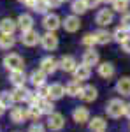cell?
<instances>
[{
    "mask_svg": "<svg viewBox=\"0 0 130 132\" xmlns=\"http://www.w3.org/2000/svg\"><path fill=\"white\" fill-rule=\"evenodd\" d=\"M106 111H107V114L111 118H120L121 114H125V104L120 99H112V101L107 102Z\"/></svg>",
    "mask_w": 130,
    "mask_h": 132,
    "instance_id": "cell-1",
    "label": "cell"
},
{
    "mask_svg": "<svg viewBox=\"0 0 130 132\" xmlns=\"http://www.w3.org/2000/svg\"><path fill=\"white\" fill-rule=\"evenodd\" d=\"M21 42H23L25 46H28V48L37 46V44L40 42L39 32H35L33 28H32V30H27V32H21Z\"/></svg>",
    "mask_w": 130,
    "mask_h": 132,
    "instance_id": "cell-2",
    "label": "cell"
},
{
    "mask_svg": "<svg viewBox=\"0 0 130 132\" xmlns=\"http://www.w3.org/2000/svg\"><path fill=\"white\" fill-rule=\"evenodd\" d=\"M40 44L46 51H55L58 48V37L55 35V32H48L46 35L40 37Z\"/></svg>",
    "mask_w": 130,
    "mask_h": 132,
    "instance_id": "cell-3",
    "label": "cell"
},
{
    "mask_svg": "<svg viewBox=\"0 0 130 132\" xmlns=\"http://www.w3.org/2000/svg\"><path fill=\"white\" fill-rule=\"evenodd\" d=\"M4 65L9 69V71H16V69H23V58L16 53H11L4 58Z\"/></svg>",
    "mask_w": 130,
    "mask_h": 132,
    "instance_id": "cell-4",
    "label": "cell"
},
{
    "mask_svg": "<svg viewBox=\"0 0 130 132\" xmlns=\"http://www.w3.org/2000/svg\"><path fill=\"white\" fill-rule=\"evenodd\" d=\"M63 125H65L63 114H60V113H51V114H48V127H49L51 130H62Z\"/></svg>",
    "mask_w": 130,
    "mask_h": 132,
    "instance_id": "cell-5",
    "label": "cell"
},
{
    "mask_svg": "<svg viewBox=\"0 0 130 132\" xmlns=\"http://www.w3.org/2000/svg\"><path fill=\"white\" fill-rule=\"evenodd\" d=\"M60 25H62L60 18H58L56 14H46V16H44V20H42V27H44L48 32H55Z\"/></svg>",
    "mask_w": 130,
    "mask_h": 132,
    "instance_id": "cell-6",
    "label": "cell"
},
{
    "mask_svg": "<svg viewBox=\"0 0 130 132\" xmlns=\"http://www.w3.org/2000/svg\"><path fill=\"white\" fill-rule=\"evenodd\" d=\"M112 11L111 9H100L99 12H97V18H95V21H97V25H100V27H107V25H111L112 23Z\"/></svg>",
    "mask_w": 130,
    "mask_h": 132,
    "instance_id": "cell-7",
    "label": "cell"
},
{
    "mask_svg": "<svg viewBox=\"0 0 130 132\" xmlns=\"http://www.w3.org/2000/svg\"><path fill=\"white\" fill-rule=\"evenodd\" d=\"M56 69H58V62L55 60L53 56H46V58L40 60V71L42 72L53 74V72H56Z\"/></svg>",
    "mask_w": 130,
    "mask_h": 132,
    "instance_id": "cell-8",
    "label": "cell"
},
{
    "mask_svg": "<svg viewBox=\"0 0 130 132\" xmlns=\"http://www.w3.org/2000/svg\"><path fill=\"white\" fill-rule=\"evenodd\" d=\"M65 95V88L62 86L60 83H55V85H51V86H48V99H51V101H58V99H62Z\"/></svg>",
    "mask_w": 130,
    "mask_h": 132,
    "instance_id": "cell-9",
    "label": "cell"
},
{
    "mask_svg": "<svg viewBox=\"0 0 130 132\" xmlns=\"http://www.w3.org/2000/svg\"><path fill=\"white\" fill-rule=\"evenodd\" d=\"M63 28L67 32H77L81 28V21L79 18L76 16V14H72V16H67L65 20H63Z\"/></svg>",
    "mask_w": 130,
    "mask_h": 132,
    "instance_id": "cell-10",
    "label": "cell"
},
{
    "mask_svg": "<svg viewBox=\"0 0 130 132\" xmlns=\"http://www.w3.org/2000/svg\"><path fill=\"white\" fill-rule=\"evenodd\" d=\"M72 118H74L76 123H84L90 120V111L86 108H83V106H77L74 109V113H72Z\"/></svg>",
    "mask_w": 130,
    "mask_h": 132,
    "instance_id": "cell-11",
    "label": "cell"
},
{
    "mask_svg": "<svg viewBox=\"0 0 130 132\" xmlns=\"http://www.w3.org/2000/svg\"><path fill=\"white\" fill-rule=\"evenodd\" d=\"M11 83L14 85V86H23L25 81H27V74L23 69H16V71H11V76H9Z\"/></svg>",
    "mask_w": 130,
    "mask_h": 132,
    "instance_id": "cell-12",
    "label": "cell"
},
{
    "mask_svg": "<svg viewBox=\"0 0 130 132\" xmlns=\"http://www.w3.org/2000/svg\"><path fill=\"white\" fill-rule=\"evenodd\" d=\"M58 67H60L63 72H74V69L77 67V63H76V58H74V56H63V58L58 62Z\"/></svg>",
    "mask_w": 130,
    "mask_h": 132,
    "instance_id": "cell-13",
    "label": "cell"
},
{
    "mask_svg": "<svg viewBox=\"0 0 130 132\" xmlns=\"http://www.w3.org/2000/svg\"><path fill=\"white\" fill-rule=\"evenodd\" d=\"M97 88L95 86H91V85H88V86H83V90H81V99L84 102H93L95 99H97Z\"/></svg>",
    "mask_w": 130,
    "mask_h": 132,
    "instance_id": "cell-14",
    "label": "cell"
},
{
    "mask_svg": "<svg viewBox=\"0 0 130 132\" xmlns=\"http://www.w3.org/2000/svg\"><path fill=\"white\" fill-rule=\"evenodd\" d=\"M46 76H48V74H46V72H42L39 69V71H33V72H32L28 79H30V83L35 86V88H39V86H44V83H46Z\"/></svg>",
    "mask_w": 130,
    "mask_h": 132,
    "instance_id": "cell-15",
    "label": "cell"
},
{
    "mask_svg": "<svg viewBox=\"0 0 130 132\" xmlns=\"http://www.w3.org/2000/svg\"><path fill=\"white\" fill-rule=\"evenodd\" d=\"M83 63L88 65V67L97 65V63H99V53L93 50V48H90L88 51H84V55H83Z\"/></svg>",
    "mask_w": 130,
    "mask_h": 132,
    "instance_id": "cell-16",
    "label": "cell"
},
{
    "mask_svg": "<svg viewBox=\"0 0 130 132\" xmlns=\"http://www.w3.org/2000/svg\"><path fill=\"white\" fill-rule=\"evenodd\" d=\"M90 74H91L90 67L84 65V63H81V65H77V67L74 69V78H76L77 81H84V79H88Z\"/></svg>",
    "mask_w": 130,
    "mask_h": 132,
    "instance_id": "cell-17",
    "label": "cell"
},
{
    "mask_svg": "<svg viewBox=\"0 0 130 132\" xmlns=\"http://www.w3.org/2000/svg\"><path fill=\"white\" fill-rule=\"evenodd\" d=\"M18 27L21 28V32H27V30H32V27H33V18H32L30 14H20V18H18Z\"/></svg>",
    "mask_w": 130,
    "mask_h": 132,
    "instance_id": "cell-18",
    "label": "cell"
},
{
    "mask_svg": "<svg viewBox=\"0 0 130 132\" xmlns=\"http://www.w3.org/2000/svg\"><path fill=\"white\" fill-rule=\"evenodd\" d=\"M28 118V113L25 111L23 108H12L11 109V120L14 123H23Z\"/></svg>",
    "mask_w": 130,
    "mask_h": 132,
    "instance_id": "cell-19",
    "label": "cell"
},
{
    "mask_svg": "<svg viewBox=\"0 0 130 132\" xmlns=\"http://www.w3.org/2000/svg\"><path fill=\"white\" fill-rule=\"evenodd\" d=\"M16 27H18V23H16L14 20L4 18V20L0 21V34H14Z\"/></svg>",
    "mask_w": 130,
    "mask_h": 132,
    "instance_id": "cell-20",
    "label": "cell"
},
{
    "mask_svg": "<svg viewBox=\"0 0 130 132\" xmlns=\"http://www.w3.org/2000/svg\"><path fill=\"white\" fill-rule=\"evenodd\" d=\"M99 74L104 78V79H109L114 76V65L109 63V62H104V63H100L99 65Z\"/></svg>",
    "mask_w": 130,
    "mask_h": 132,
    "instance_id": "cell-21",
    "label": "cell"
},
{
    "mask_svg": "<svg viewBox=\"0 0 130 132\" xmlns=\"http://www.w3.org/2000/svg\"><path fill=\"white\" fill-rule=\"evenodd\" d=\"M37 106H39V109L42 111V114H51L53 109H55V106H53L51 99H48V97H40L39 102H37Z\"/></svg>",
    "mask_w": 130,
    "mask_h": 132,
    "instance_id": "cell-22",
    "label": "cell"
},
{
    "mask_svg": "<svg viewBox=\"0 0 130 132\" xmlns=\"http://www.w3.org/2000/svg\"><path fill=\"white\" fill-rule=\"evenodd\" d=\"M11 95H12V101L14 102H23V101H27L28 90L25 88V85H23V86H16L14 90L11 92Z\"/></svg>",
    "mask_w": 130,
    "mask_h": 132,
    "instance_id": "cell-23",
    "label": "cell"
},
{
    "mask_svg": "<svg viewBox=\"0 0 130 132\" xmlns=\"http://www.w3.org/2000/svg\"><path fill=\"white\" fill-rule=\"evenodd\" d=\"M106 127H107V122L104 118H100V116H95L90 122V130L91 132H104Z\"/></svg>",
    "mask_w": 130,
    "mask_h": 132,
    "instance_id": "cell-24",
    "label": "cell"
},
{
    "mask_svg": "<svg viewBox=\"0 0 130 132\" xmlns=\"http://www.w3.org/2000/svg\"><path fill=\"white\" fill-rule=\"evenodd\" d=\"M81 90H83V86L79 85L77 79H74V81H70L67 86H65V93H69L70 97H79L81 95Z\"/></svg>",
    "mask_w": 130,
    "mask_h": 132,
    "instance_id": "cell-25",
    "label": "cell"
},
{
    "mask_svg": "<svg viewBox=\"0 0 130 132\" xmlns=\"http://www.w3.org/2000/svg\"><path fill=\"white\" fill-rule=\"evenodd\" d=\"M14 44H16V39L12 34H2L0 35V48L2 50H11Z\"/></svg>",
    "mask_w": 130,
    "mask_h": 132,
    "instance_id": "cell-26",
    "label": "cell"
},
{
    "mask_svg": "<svg viewBox=\"0 0 130 132\" xmlns=\"http://www.w3.org/2000/svg\"><path fill=\"white\" fill-rule=\"evenodd\" d=\"M116 90L120 92L121 95L130 97V78H121L118 81V85H116Z\"/></svg>",
    "mask_w": 130,
    "mask_h": 132,
    "instance_id": "cell-27",
    "label": "cell"
},
{
    "mask_svg": "<svg viewBox=\"0 0 130 132\" xmlns=\"http://www.w3.org/2000/svg\"><path fill=\"white\" fill-rule=\"evenodd\" d=\"M95 39H97V44H109V41L112 39V35H111L107 30H99L95 32Z\"/></svg>",
    "mask_w": 130,
    "mask_h": 132,
    "instance_id": "cell-28",
    "label": "cell"
},
{
    "mask_svg": "<svg viewBox=\"0 0 130 132\" xmlns=\"http://www.w3.org/2000/svg\"><path fill=\"white\" fill-rule=\"evenodd\" d=\"M88 11V5L84 0H74L72 2V12L74 14H84Z\"/></svg>",
    "mask_w": 130,
    "mask_h": 132,
    "instance_id": "cell-29",
    "label": "cell"
},
{
    "mask_svg": "<svg viewBox=\"0 0 130 132\" xmlns=\"http://www.w3.org/2000/svg\"><path fill=\"white\" fill-rule=\"evenodd\" d=\"M128 37H130V32L127 30V28H123V27L118 28V30L114 32V35H112V39H114L116 42H120V44L125 41V39H128Z\"/></svg>",
    "mask_w": 130,
    "mask_h": 132,
    "instance_id": "cell-30",
    "label": "cell"
},
{
    "mask_svg": "<svg viewBox=\"0 0 130 132\" xmlns=\"http://www.w3.org/2000/svg\"><path fill=\"white\" fill-rule=\"evenodd\" d=\"M0 104L7 109V108H12V104H14V101H12V95H11V92H2L0 93Z\"/></svg>",
    "mask_w": 130,
    "mask_h": 132,
    "instance_id": "cell-31",
    "label": "cell"
},
{
    "mask_svg": "<svg viewBox=\"0 0 130 132\" xmlns=\"http://www.w3.org/2000/svg\"><path fill=\"white\" fill-rule=\"evenodd\" d=\"M112 9L118 12H125L128 9V0H112Z\"/></svg>",
    "mask_w": 130,
    "mask_h": 132,
    "instance_id": "cell-32",
    "label": "cell"
},
{
    "mask_svg": "<svg viewBox=\"0 0 130 132\" xmlns=\"http://www.w3.org/2000/svg\"><path fill=\"white\" fill-rule=\"evenodd\" d=\"M27 113H28V118H32V120H39L40 114H42V111L39 109V106H37V104H35V106H28Z\"/></svg>",
    "mask_w": 130,
    "mask_h": 132,
    "instance_id": "cell-33",
    "label": "cell"
},
{
    "mask_svg": "<svg viewBox=\"0 0 130 132\" xmlns=\"http://www.w3.org/2000/svg\"><path fill=\"white\" fill-rule=\"evenodd\" d=\"M83 44L88 46V48H93V44H97V39H95V34H86L83 37Z\"/></svg>",
    "mask_w": 130,
    "mask_h": 132,
    "instance_id": "cell-34",
    "label": "cell"
},
{
    "mask_svg": "<svg viewBox=\"0 0 130 132\" xmlns=\"http://www.w3.org/2000/svg\"><path fill=\"white\" fill-rule=\"evenodd\" d=\"M121 27L127 28V30H130V12H127V14L123 16V20H121Z\"/></svg>",
    "mask_w": 130,
    "mask_h": 132,
    "instance_id": "cell-35",
    "label": "cell"
},
{
    "mask_svg": "<svg viewBox=\"0 0 130 132\" xmlns=\"http://www.w3.org/2000/svg\"><path fill=\"white\" fill-rule=\"evenodd\" d=\"M28 132H46V129H44L40 123H33V125H30Z\"/></svg>",
    "mask_w": 130,
    "mask_h": 132,
    "instance_id": "cell-36",
    "label": "cell"
},
{
    "mask_svg": "<svg viewBox=\"0 0 130 132\" xmlns=\"http://www.w3.org/2000/svg\"><path fill=\"white\" fill-rule=\"evenodd\" d=\"M86 2V5H88V9H95L97 5H99L102 0H84Z\"/></svg>",
    "mask_w": 130,
    "mask_h": 132,
    "instance_id": "cell-37",
    "label": "cell"
},
{
    "mask_svg": "<svg viewBox=\"0 0 130 132\" xmlns=\"http://www.w3.org/2000/svg\"><path fill=\"white\" fill-rule=\"evenodd\" d=\"M46 4H48V7H53L55 9V7H58L62 4V0H46Z\"/></svg>",
    "mask_w": 130,
    "mask_h": 132,
    "instance_id": "cell-38",
    "label": "cell"
},
{
    "mask_svg": "<svg viewBox=\"0 0 130 132\" xmlns=\"http://www.w3.org/2000/svg\"><path fill=\"white\" fill-rule=\"evenodd\" d=\"M121 48H123V51L130 53V37H128V39H125V41L121 42Z\"/></svg>",
    "mask_w": 130,
    "mask_h": 132,
    "instance_id": "cell-39",
    "label": "cell"
},
{
    "mask_svg": "<svg viewBox=\"0 0 130 132\" xmlns=\"http://www.w3.org/2000/svg\"><path fill=\"white\" fill-rule=\"evenodd\" d=\"M125 114L130 118V104H125Z\"/></svg>",
    "mask_w": 130,
    "mask_h": 132,
    "instance_id": "cell-40",
    "label": "cell"
},
{
    "mask_svg": "<svg viewBox=\"0 0 130 132\" xmlns=\"http://www.w3.org/2000/svg\"><path fill=\"white\" fill-rule=\"evenodd\" d=\"M4 113H5V108H4V106L0 104V116H4Z\"/></svg>",
    "mask_w": 130,
    "mask_h": 132,
    "instance_id": "cell-41",
    "label": "cell"
},
{
    "mask_svg": "<svg viewBox=\"0 0 130 132\" xmlns=\"http://www.w3.org/2000/svg\"><path fill=\"white\" fill-rule=\"evenodd\" d=\"M106 2H111V4H112V0H106Z\"/></svg>",
    "mask_w": 130,
    "mask_h": 132,
    "instance_id": "cell-42",
    "label": "cell"
},
{
    "mask_svg": "<svg viewBox=\"0 0 130 132\" xmlns=\"http://www.w3.org/2000/svg\"><path fill=\"white\" fill-rule=\"evenodd\" d=\"M18 2H27V0H18Z\"/></svg>",
    "mask_w": 130,
    "mask_h": 132,
    "instance_id": "cell-43",
    "label": "cell"
},
{
    "mask_svg": "<svg viewBox=\"0 0 130 132\" xmlns=\"http://www.w3.org/2000/svg\"><path fill=\"white\" fill-rule=\"evenodd\" d=\"M62 2H69V0H62Z\"/></svg>",
    "mask_w": 130,
    "mask_h": 132,
    "instance_id": "cell-44",
    "label": "cell"
},
{
    "mask_svg": "<svg viewBox=\"0 0 130 132\" xmlns=\"http://www.w3.org/2000/svg\"><path fill=\"white\" fill-rule=\"evenodd\" d=\"M128 2H130V0H128Z\"/></svg>",
    "mask_w": 130,
    "mask_h": 132,
    "instance_id": "cell-45",
    "label": "cell"
}]
</instances>
